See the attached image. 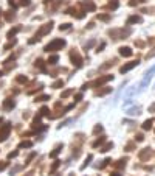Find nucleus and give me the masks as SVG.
Returning <instances> with one entry per match:
<instances>
[{
  "label": "nucleus",
  "instance_id": "nucleus-1",
  "mask_svg": "<svg viewBox=\"0 0 155 176\" xmlns=\"http://www.w3.org/2000/svg\"><path fill=\"white\" fill-rule=\"evenodd\" d=\"M51 30H53V22H48V24L42 25V27H41V30H39V31L36 33V36H34L33 39H30V41H28V44H34V42H37V41H39V39H41L42 36L48 34Z\"/></svg>",
  "mask_w": 155,
  "mask_h": 176
},
{
  "label": "nucleus",
  "instance_id": "nucleus-2",
  "mask_svg": "<svg viewBox=\"0 0 155 176\" xmlns=\"http://www.w3.org/2000/svg\"><path fill=\"white\" fill-rule=\"evenodd\" d=\"M65 41L64 39H53V41L50 42V44H47L45 47H44V50L45 51H56V50H62L64 47H65Z\"/></svg>",
  "mask_w": 155,
  "mask_h": 176
},
{
  "label": "nucleus",
  "instance_id": "nucleus-3",
  "mask_svg": "<svg viewBox=\"0 0 155 176\" xmlns=\"http://www.w3.org/2000/svg\"><path fill=\"white\" fill-rule=\"evenodd\" d=\"M11 123H5L2 128H0V142H5L9 137V132H11Z\"/></svg>",
  "mask_w": 155,
  "mask_h": 176
},
{
  "label": "nucleus",
  "instance_id": "nucleus-4",
  "mask_svg": "<svg viewBox=\"0 0 155 176\" xmlns=\"http://www.w3.org/2000/svg\"><path fill=\"white\" fill-rule=\"evenodd\" d=\"M70 59H71V63H73V66H76V67H81L82 66V58H81V55L77 53L76 50H73L71 53H70Z\"/></svg>",
  "mask_w": 155,
  "mask_h": 176
},
{
  "label": "nucleus",
  "instance_id": "nucleus-5",
  "mask_svg": "<svg viewBox=\"0 0 155 176\" xmlns=\"http://www.w3.org/2000/svg\"><path fill=\"white\" fill-rule=\"evenodd\" d=\"M110 80H113V75H106V76H101V78H98L96 81L90 83V86H95V87H98V86H102L104 83H107V81H110Z\"/></svg>",
  "mask_w": 155,
  "mask_h": 176
},
{
  "label": "nucleus",
  "instance_id": "nucleus-6",
  "mask_svg": "<svg viewBox=\"0 0 155 176\" xmlns=\"http://www.w3.org/2000/svg\"><path fill=\"white\" fill-rule=\"evenodd\" d=\"M140 63L138 61H132V63H127V64H124L123 67H120V72L121 73H126V72H129V70H132L133 67H137Z\"/></svg>",
  "mask_w": 155,
  "mask_h": 176
},
{
  "label": "nucleus",
  "instance_id": "nucleus-7",
  "mask_svg": "<svg viewBox=\"0 0 155 176\" xmlns=\"http://www.w3.org/2000/svg\"><path fill=\"white\" fill-rule=\"evenodd\" d=\"M118 51H120V55H121V56H124V58H129V56H132V55H133V51H132V48H130V47H120V48H118Z\"/></svg>",
  "mask_w": 155,
  "mask_h": 176
},
{
  "label": "nucleus",
  "instance_id": "nucleus-8",
  "mask_svg": "<svg viewBox=\"0 0 155 176\" xmlns=\"http://www.w3.org/2000/svg\"><path fill=\"white\" fill-rule=\"evenodd\" d=\"M2 106H3L5 111H11V109L16 106V101H14L12 98H6V100H3V105H2Z\"/></svg>",
  "mask_w": 155,
  "mask_h": 176
},
{
  "label": "nucleus",
  "instance_id": "nucleus-9",
  "mask_svg": "<svg viewBox=\"0 0 155 176\" xmlns=\"http://www.w3.org/2000/svg\"><path fill=\"white\" fill-rule=\"evenodd\" d=\"M150 154H152L150 148H144V150L140 153V159H141V161H146L147 158H150Z\"/></svg>",
  "mask_w": 155,
  "mask_h": 176
},
{
  "label": "nucleus",
  "instance_id": "nucleus-10",
  "mask_svg": "<svg viewBox=\"0 0 155 176\" xmlns=\"http://www.w3.org/2000/svg\"><path fill=\"white\" fill-rule=\"evenodd\" d=\"M140 111H141L140 106H133V108H129V109H127V114H129V115H138Z\"/></svg>",
  "mask_w": 155,
  "mask_h": 176
},
{
  "label": "nucleus",
  "instance_id": "nucleus-11",
  "mask_svg": "<svg viewBox=\"0 0 155 176\" xmlns=\"http://www.w3.org/2000/svg\"><path fill=\"white\" fill-rule=\"evenodd\" d=\"M82 5L88 9V11H95L96 9V6H95V3L93 2H90V0H84V2H82Z\"/></svg>",
  "mask_w": 155,
  "mask_h": 176
},
{
  "label": "nucleus",
  "instance_id": "nucleus-12",
  "mask_svg": "<svg viewBox=\"0 0 155 176\" xmlns=\"http://www.w3.org/2000/svg\"><path fill=\"white\" fill-rule=\"evenodd\" d=\"M141 22V17L140 16H130L129 19H127V24L130 25V24H140Z\"/></svg>",
  "mask_w": 155,
  "mask_h": 176
},
{
  "label": "nucleus",
  "instance_id": "nucleus-13",
  "mask_svg": "<svg viewBox=\"0 0 155 176\" xmlns=\"http://www.w3.org/2000/svg\"><path fill=\"white\" fill-rule=\"evenodd\" d=\"M61 148H62V145H57V147H56V148L50 153V158H56V156L61 153Z\"/></svg>",
  "mask_w": 155,
  "mask_h": 176
},
{
  "label": "nucleus",
  "instance_id": "nucleus-14",
  "mask_svg": "<svg viewBox=\"0 0 155 176\" xmlns=\"http://www.w3.org/2000/svg\"><path fill=\"white\" fill-rule=\"evenodd\" d=\"M106 142V137H104V136H102V137H99V139H96L95 142H93V148H98L101 143H104Z\"/></svg>",
  "mask_w": 155,
  "mask_h": 176
},
{
  "label": "nucleus",
  "instance_id": "nucleus-15",
  "mask_svg": "<svg viewBox=\"0 0 155 176\" xmlns=\"http://www.w3.org/2000/svg\"><path fill=\"white\" fill-rule=\"evenodd\" d=\"M30 147H33V142H30V140H23L19 143V148H30Z\"/></svg>",
  "mask_w": 155,
  "mask_h": 176
},
{
  "label": "nucleus",
  "instance_id": "nucleus-16",
  "mask_svg": "<svg viewBox=\"0 0 155 176\" xmlns=\"http://www.w3.org/2000/svg\"><path fill=\"white\" fill-rule=\"evenodd\" d=\"M51 87H53V89H61V87H64V81H62V80H57V81L53 83Z\"/></svg>",
  "mask_w": 155,
  "mask_h": 176
},
{
  "label": "nucleus",
  "instance_id": "nucleus-17",
  "mask_svg": "<svg viewBox=\"0 0 155 176\" xmlns=\"http://www.w3.org/2000/svg\"><path fill=\"white\" fill-rule=\"evenodd\" d=\"M152 123H153V120H146V122L143 123V129H144V131H149V129L152 128Z\"/></svg>",
  "mask_w": 155,
  "mask_h": 176
},
{
  "label": "nucleus",
  "instance_id": "nucleus-18",
  "mask_svg": "<svg viewBox=\"0 0 155 176\" xmlns=\"http://www.w3.org/2000/svg\"><path fill=\"white\" fill-rule=\"evenodd\" d=\"M57 61H59V56H57V55H51L48 58V64H56Z\"/></svg>",
  "mask_w": 155,
  "mask_h": 176
},
{
  "label": "nucleus",
  "instance_id": "nucleus-19",
  "mask_svg": "<svg viewBox=\"0 0 155 176\" xmlns=\"http://www.w3.org/2000/svg\"><path fill=\"white\" fill-rule=\"evenodd\" d=\"M96 17H98V20H104V22H109L110 20V16L109 14H98Z\"/></svg>",
  "mask_w": 155,
  "mask_h": 176
},
{
  "label": "nucleus",
  "instance_id": "nucleus-20",
  "mask_svg": "<svg viewBox=\"0 0 155 176\" xmlns=\"http://www.w3.org/2000/svg\"><path fill=\"white\" fill-rule=\"evenodd\" d=\"M112 148H113V143H112V142H107V143H106V145H104V147H102L99 151L106 153V151H109V150H112Z\"/></svg>",
  "mask_w": 155,
  "mask_h": 176
},
{
  "label": "nucleus",
  "instance_id": "nucleus-21",
  "mask_svg": "<svg viewBox=\"0 0 155 176\" xmlns=\"http://www.w3.org/2000/svg\"><path fill=\"white\" fill-rule=\"evenodd\" d=\"M110 90H112V87H104V89H101V90L96 92V95H107Z\"/></svg>",
  "mask_w": 155,
  "mask_h": 176
},
{
  "label": "nucleus",
  "instance_id": "nucleus-22",
  "mask_svg": "<svg viewBox=\"0 0 155 176\" xmlns=\"http://www.w3.org/2000/svg\"><path fill=\"white\" fill-rule=\"evenodd\" d=\"M36 67H39L42 72H45V64H44L42 59H37V61H36Z\"/></svg>",
  "mask_w": 155,
  "mask_h": 176
},
{
  "label": "nucleus",
  "instance_id": "nucleus-23",
  "mask_svg": "<svg viewBox=\"0 0 155 176\" xmlns=\"http://www.w3.org/2000/svg\"><path fill=\"white\" fill-rule=\"evenodd\" d=\"M92 159H93V156H92V154H88V156H87V159H85V162L81 165V170H84V168H85V167L90 164V161H92Z\"/></svg>",
  "mask_w": 155,
  "mask_h": 176
},
{
  "label": "nucleus",
  "instance_id": "nucleus-24",
  "mask_svg": "<svg viewBox=\"0 0 155 176\" xmlns=\"http://www.w3.org/2000/svg\"><path fill=\"white\" fill-rule=\"evenodd\" d=\"M120 6V3H118V0H112V2L109 3V8L110 9H116V8H118Z\"/></svg>",
  "mask_w": 155,
  "mask_h": 176
},
{
  "label": "nucleus",
  "instance_id": "nucleus-25",
  "mask_svg": "<svg viewBox=\"0 0 155 176\" xmlns=\"http://www.w3.org/2000/svg\"><path fill=\"white\" fill-rule=\"evenodd\" d=\"M126 164H127V159H120L118 162H116V167H118V168H124Z\"/></svg>",
  "mask_w": 155,
  "mask_h": 176
},
{
  "label": "nucleus",
  "instance_id": "nucleus-26",
  "mask_svg": "<svg viewBox=\"0 0 155 176\" xmlns=\"http://www.w3.org/2000/svg\"><path fill=\"white\" fill-rule=\"evenodd\" d=\"M19 30H20V27H16V28L9 30V31H8V37H9V39H12V36H14V34H16V33L19 31Z\"/></svg>",
  "mask_w": 155,
  "mask_h": 176
},
{
  "label": "nucleus",
  "instance_id": "nucleus-27",
  "mask_svg": "<svg viewBox=\"0 0 155 176\" xmlns=\"http://www.w3.org/2000/svg\"><path fill=\"white\" fill-rule=\"evenodd\" d=\"M50 100V95H41V97H36V100L34 101H47Z\"/></svg>",
  "mask_w": 155,
  "mask_h": 176
},
{
  "label": "nucleus",
  "instance_id": "nucleus-28",
  "mask_svg": "<svg viewBox=\"0 0 155 176\" xmlns=\"http://www.w3.org/2000/svg\"><path fill=\"white\" fill-rule=\"evenodd\" d=\"M14 16H16V14H14V11H8V13L5 14V19L9 22V20H12V19H14Z\"/></svg>",
  "mask_w": 155,
  "mask_h": 176
},
{
  "label": "nucleus",
  "instance_id": "nucleus-29",
  "mask_svg": "<svg viewBox=\"0 0 155 176\" xmlns=\"http://www.w3.org/2000/svg\"><path fill=\"white\" fill-rule=\"evenodd\" d=\"M20 170H22V167H20V165H17V167H14V168H12V170L9 171V176H14V174L17 173V171H20Z\"/></svg>",
  "mask_w": 155,
  "mask_h": 176
},
{
  "label": "nucleus",
  "instance_id": "nucleus-30",
  "mask_svg": "<svg viewBox=\"0 0 155 176\" xmlns=\"http://www.w3.org/2000/svg\"><path fill=\"white\" fill-rule=\"evenodd\" d=\"M93 45H95V39H92V41H88V42L84 45V48H85V50H88V48H92Z\"/></svg>",
  "mask_w": 155,
  "mask_h": 176
},
{
  "label": "nucleus",
  "instance_id": "nucleus-31",
  "mask_svg": "<svg viewBox=\"0 0 155 176\" xmlns=\"http://www.w3.org/2000/svg\"><path fill=\"white\" fill-rule=\"evenodd\" d=\"M71 27V24H62V25H59V30L61 31H65V30H68Z\"/></svg>",
  "mask_w": 155,
  "mask_h": 176
},
{
  "label": "nucleus",
  "instance_id": "nucleus-32",
  "mask_svg": "<svg viewBox=\"0 0 155 176\" xmlns=\"http://www.w3.org/2000/svg\"><path fill=\"white\" fill-rule=\"evenodd\" d=\"M16 81H17V83H27V76L20 75V76H17V78H16Z\"/></svg>",
  "mask_w": 155,
  "mask_h": 176
},
{
  "label": "nucleus",
  "instance_id": "nucleus-33",
  "mask_svg": "<svg viewBox=\"0 0 155 176\" xmlns=\"http://www.w3.org/2000/svg\"><path fill=\"white\" fill-rule=\"evenodd\" d=\"M101 131H102V126H101V125H96V126L93 128V132H95V134H98V132H101Z\"/></svg>",
  "mask_w": 155,
  "mask_h": 176
},
{
  "label": "nucleus",
  "instance_id": "nucleus-34",
  "mask_svg": "<svg viewBox=\"0 0 155 176\" xmlns=\"http://www.w3.org/2000/svg\"><path fill=\"white\" fill-rule=\"evenodd\" d=\"M41 115H50V112H48V108H47V106H44V108L41 109Z\"/></svg>",
  "mask_w": 155,
  "mask_h": 176
},
{
  "label": "nucleus",
  "instance_id": "nucleus-35",
  "mask_svg": "<svg viewBox=\"0 0 155 176\" xmlns=\"http://www.w3.org/2000/svg\"><path fill=\"white\" fill-rule=\"evenodd\" d=\"M82 100V94H76L74 95V103H79Z\"/></svg>",
  "mask_w": 155,
  "mask_h": 176
},
{
  "label": "nucleus",
  "instance_id": "nucleus-36",
  "mask_svg": "<svg viewBox=\"0 0 155 176\" xmlns=\"http://www.w3.org/2000/svg\"><path fill=\"white\" fill-rule=\"evenodd\" d=\"M135 140H137V142H143L144 140V136L143 134H137V136H135Z\"/></svg>",
  "mask_w": 155,
  "mask_h": 176
},
{
  "label": "nucleus",
  "instance_id": "nucleus-37",
  "mask_svg": "<svg viewBox=\"0 0 155 176\" xmlns=\"http://www.w3.org/2000/svg\"><path fill=\"white\" fill-rule=\"evenodd\" d=\"M71 92H73L71 89H67V90H64V92H62V98H65V97H68Z\"/></svg>",
  "mask_w": 155,
  "mask_h": 176
},
{
  "label": "nucleus",
  "instance_id": "nucleus-38",
  "mask_svg": "<svg viewBox=\"0 0 155 176\" xmlns=\"http://www.w3.org/2000/svg\"><path fill=\"white\" fill-rule=\"evenodd\" d=\"M16 44V41H12V42H9V44H6L5 47H3V50H9V48H12V45Z\"/></svg>",
  "mask_w": 155,
  "mask_h": 176
},
{
  "label": "nucleus",
  "instance_id": "nucleus-39",
  "mask_svg": "<svg viewBox=\"0 0 155 176\" xmlns=\"http://www.w3.org/2000/svg\"><path fill=\"white\" fill-rule=\"evenodd\" d=\"M30 3H31V0H20V5L22 6H28Z\"/></svg>",
  "mask_w": 155,
  "mask_h": 176
},
{
  "label": "nucleus",
  "instance_id": "nucleus-40",
  "mask_svg": "<svg viewBox=\"0 0 155 176\" xmlns=\"http://www.w3.org/2000/svg\"><path fill=\"white\" fill-rule=\"evenodd\" d=\"M109 162H110V159H109V158H107V159H104V161H102V164L99 165V168H104V167H106V165H107Z\"/></svg>",
  "mask_w": 155,
  "mask_h": 176
},
{
  "label": "nucleus",
  "instance_id": "nucleus-41",
  "mask_svg": "<svg viewBox=\"0 0 155 176\" xmlns=\"http://www.w3.org/2000/svg\"><path fill=\"white\" fill-rule=\"evenodd\" d=\"M17 154H19V151H12V153H9V154H8V159H12V158H16Z\"/></svg>",
  "mask_w": 155,
  "mask_h": 176
},
{
  "label": "nucleus",
  "instance_id": "nucleus-42",
  "mask_svg": "<svg viewBox=\"0 0 155 176\" xmlns=\"http://www.w3.org/2000/svg\"><path fill=\"white\" fill-rule=\"evenodd\" d=\"M34 156H36V153H31V154L28 156V159H27V162H25V164H30V162L33 161V158H34Z\"/></svg>",
  "mask_w": 155,
  "mask_h": 176
},
{
  "label": "nucleus",
  "instance_id": "nucleus-43",
  "mask_svg": "<svg viewBox=\"0 0 155 176\" xmlns=\"http://www.w3.org/2000/svg\"><path fill=\"white\" fill-rule=\"evenodd\" d=\"M8 167V162H0V171H2V170H5Z\"/></svg>",
  "mask_w": 155,
  "mask_h": 176
},
{
  "label": "nucleus",
  "instance_id": "nucleus-44",
  "mask_svg": "<svg viewBox=\"0 0 155 176\" xmlns=\"http://www.w3.org/2000/svg\"><path fill=\"white\" fill-rule=\"evenodd\" d=\"M153 56H155V50H153V51H150V53H147V55H146V58H147V59H150V58H153Z\"/></svg>",
  "mask_w": 155,
  "mask_h": 176
},
{
  "label": "nucleus",
  "instance_id": "nucleus-45",
  "mask_svg": "<svg viewBox=\"0 0 155 176\" xmlns=\"http://www.w3.org/2000/svg\"><path fill=\"white\" fill-rule=\"evenodd\" d=\"M104 47H106V44L102 42V44H101V45H99L98 48H96V51H98V53H99V51H102V48H104Z\"/></svg>",
  "mask_w": 155,
  "mask_h": 176
},
{
  "label": "nucleus",
  "instance_id": "nucleus-46",
  "mask_svg": "<svg viewBox=\"0 0 155 176\" xmlns=\"http://www.w3.org/2000/svg\"><path fill=\"white\" fill-rule=\"evenodd\" d=\"M133 150V143H129L127 147H126V151H132Z\"/></svg>",
  "mask_w": 155,
  "mask_h": 176
},
{
  "label": "nucleus",
  "instance_id": "nucleus-47",
  "mask_svg": "<svg viewBox=\"0 0 155 176\" xmlns=\"http://www.w3.org/2000/svg\"><path fill=\"white\" fill-rule=\"evenodd\" d=\"M140 0H130V6H135V5H138Z\"/></svg>",
  "mask_w": 155,
  "mask_h": 176
},
{
  "label": "nucleus",
  "instance_id": "nucleus-48",
  "mask_svg": "<svg viewBox=\"0 0 155 176\" xmlns=\"http://www.w3.org/2000/svg\"><path fill=\"white\" fill-rule=\"evenodd\" d=\"M73 108H74V103H73V105H68V106H67V108H65L64 111L67 112V111H70V109H73Z\"/></svg>",
  "mask_w": 155,
  "mask_h": 176
},
{
  "label": "nucleus",
  "instance_id": "nucleus-49",
  "mask_svg": "<svg viewBox=\"0 0 155 176\" xmlns=\"http://www.w3.org/2000/svg\"><path fill=\"white\" fill-rule=\"evenodd\" d=\"M74 16H76L77 19H82V17L85 16V13H79V14H74Z\"/></svg>",
  "mask_w": 155,
  "mask_h": 176
},
{
  "label": "nucleus",
  "instance_id": "nucleus-50",
  "mask_svg": "<svg viewBox=\"0 0 155 176\" xmlns=\"http://www.w3.org/2000/svg\"><path fill=\"white\" fill-rule=\"evenodd\" d=\"M57 165H59V161H56V162L53 164V167H51V170H56V168H57Z\"/></svg>",
  "mask_w": 155,
  "mask_h": 176
},
{
  "label": "nucleus",
  "instance_id": "nucleus-51",
  "mask_svg": "<svg viewBox=\"0 0 155 176\" xmlns=\"http://www.w3.org/2000/svg\"><path fill=\"white\" fill-rule=\"evenodd\" d=\"M88 87H90V84H87V83H85V84H82V87H81V89H82V90H87Z\"/></svg>",
  "mask_w": 155,
  "mask_h": 176
},
{
  "label": "nucleus",
  "instance_id": "nucleus-52",
  "mask_svg": "<svg viewBox=\"0 0 155 176\" xmlns=\"http://www.w3.org/2000/svg\"><path fill=\"white\" fill-rule=\"evenodd\" d=\"M149 111H150V112H155V105H152V106H149Z\"/></svg>",
  "mask_w": 155,
  "mask_h": 176
},
{
  "label": "nucleus",
  "instance_id": "nucleus-53",
  "mask_svg": "<svg viewBox=\"0 0 155 176\" xmlns=\"http://www.w3.org/2000/svg\"><path fill=\"white\" fill-rule=\"evenodd\" d=\"M110 176H121V174H120V173H116V171H115V173H112Z\"/></svg>",
  "mask_w": 155,
  "mask_h": 176
},
{
  "label": "nucleus",
  "instance_id": "nucleus-54",
  "mask_svg": "<svg viewBox=\"0 0 155 176\" xmlns=\"http://www.w3.org/2000/svg\"><path fill=\"white\" fill-rule=\"evenodd\" d=\"M44 2H45V3H50V2H53V0H44Z\"/></svg>",
  "mask_w": 155,
  "mask_h": 176
},
{
  "label": "nucleus",
  "instance_id": "nucleus-55",
  "mask_svg": "<svg viewBox=\"0 0 155 176\" xmlns=\"http://www.w3.org/2000/svg\"><path fill=\"white\" fill-rule=\"evenodd\" d=\"M2 75H3V72H0V76H2Z\"/></svg>",
  "mask_w": 155,
  "mask_h": 176
},
{
  "label": "nucleus",
  "instance_id": "nucleus-56",
  "mask_svg": "<svg viewBox=\"0 0 155 176\" xmlns=\"http://www.w3.org/2000/svg\"><path fill=\"white\" fill-rule=\"evenodd\" d=\"M0 16H2V9H0Z\"/></svg>",
  "mask_w": 155,
  "mask_h": 176
}]
</instances>
